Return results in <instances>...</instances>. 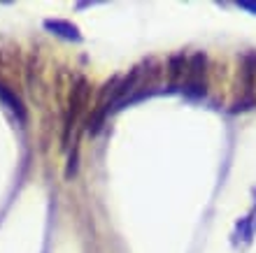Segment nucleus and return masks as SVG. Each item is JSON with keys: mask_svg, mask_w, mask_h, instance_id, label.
<instances>
[{"mask_svg": "<svg viewBox=\"0 0 256 253\" xmlns=\"http://www.w3.org/2000/svg\"><path fill=\"white\" fill-rule=\"evenodd\" d=\"M86 98H88V84L84 79H80L72 86V93H70V109H68V116H66V137H63L66 144L70 142V133H72L74 123H77L82 109L86 105Z\"/></svg>", "mask_w": 256, "mask_h": 253, "instance_id": "obj_1", "label": "nucleus"}, {"mask_svg": "<svg viewBox=\"0 0 256 253\" xmlns=\"http://www.w3.org/2000/svg\"><path fill=\"white\" fill-rule=\"evenodd\" d=\"M242 79H244V88L252 91L256 84V53L250 51L242 60Z\"/></svg>", "mask_w": 256, "mask_h": 253, "instance_id": "obj_2", "label": "nucleus"}, {"mask_svg": "<svg viewBox=\"0 0 256 253\" xmlns=\"http://www.w3.org/2000/svg\"><path fill=\"white\" fill-rule=\"evenodd\" d=\"M0 100L5 102V105L10 107V109H12V112L16 114L21 121L26 119V112H24V105H21V100H19V98H16V95H14L7 86H2V84H0Z\"/></svg>", "mask_w": 256, "mask_h": 253, "instance_id": "obj_3", "label": "nucleus"}, {"mask_svg": "<svg viewBox=\"0 0 256 253\" xmlns=\"http://www.w3.org/2000/svg\"><path fill=\"white\" fill-rule=\"evenodd\" d=\"M186 63H189V60L184 58V53H175V56L168 60V74H170V79H172V81L180 79V77L186 72Z\"/></svg>", "mask_w": 256, "mask_h": 253, "instance_id": "obj_4", "label": "nucleus"}, {"mask_svg": "<svg viewBox=\"0 0 256 253\" xmlns=\"http://www.w3.org/2000/svg\"><path fill=\"white\" fill-rule=\"evenodd\" d=\"M47 28L58 35H63V37H70V40H77V37H80V35H77V28L70 26V23H63V21H47Z\"/></svg>", "mask_w": 256, "mask_h": 253, "instance_id": "obj_5", "label": "nucleus"}, {"mask_svg": "<svg viewBox=\"0 0 256 253\" xmlns=\"http://www.w3.org/2000/svg\"><path fill=\"white\" fill-rule=\"evenodd\" d=\"M240 7L250 9V12H256V2H240Z\"/></svg>", "mask_w": 256, "mask_h": 253, "instance_id": "obj_6", "label": "nucleus"}]
</instances>
